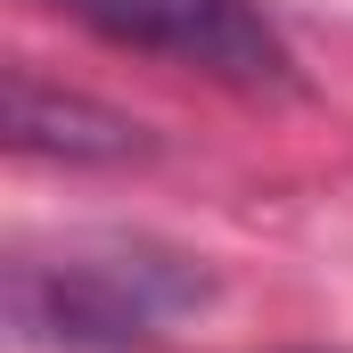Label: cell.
Segmentation results:
<instances>
[{
    "label": "cell",
    "instance_id": "1",
    "mask_svg": "<svg viewBox=\"0 0 353 353\" xmlns=\"http://www.w3.org/2000/svg\"><path fill=\"white\" fill-rule=\"evenodd\" d=\"M214 271L140 230L25 239L0 271V321L17 353H140L205 312Z\"/></svg>",
    "mask_w": 353,
    "mask_h": 353
},
{
    "label": "cell",
    "instance_id": "2",
    "mask_svg": "<svg viewBox=\"0 0 353 353\" xmlns=\"http://www.w3.org/2000/svg\"><path fill=\"white\" fill-rule=\"evenodd\" d=\"M58 17H74L83 33L181 66L197 83L222 90H288L296 83V50L255 0H50Z\"/></svg>",
    "mask_w": 353,
    "mask_h": 353
},
{
    "label": "cell",
    "instance_id": "3",
    "mask_svg": "<svg viewBox=\"0 0 353 353\" xmlns=\"http://www.w3.org/2000/svg\"><path fill=\"white\" fill-rule=\"evenodd\" d=\"M8 148L58 157V165H132V157H148V132L83 90H58L33 66H17L8 74Z\"/></svg>",
    "mask_w": 353,
    "mask_h": 353
}]
</instances>
